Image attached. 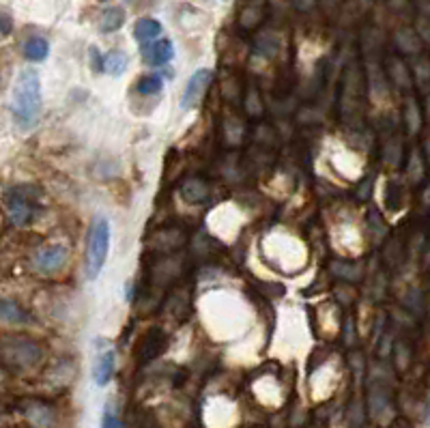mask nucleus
<instances>
[{"label":"nucleus","mask_w":430,"mask_h":428,"mask_svg":"<svg viewBox=\"0 0 430 428\" xmlns=\"http://www.w3.org/2000/svg\"><path fill=\"white\" fill-rule=\"evenodd\" d=\"M101 428H121V420L108 407L104 409V416H101Z\"/></svg>","instance_id":"4468645a"},{"label":"nucleus","mask_w":430,"mask_h":428,"mask_svg":"<svg viewBox=\"0 0 430 428\" xmlns=\"http://www.w3.org/2000/svg\"><path fill=\"white\" fill-rule=\"evenodd\" d=\"M110 219L101 213H97L91 219L88 228V239H86V261H84V272L88 280H97L101 269L106 265L108 252H110Z\"/></svg>","instance_id":"f03ea898"},{"label":"nucleus","mask_w":430,"mask_h":428,"mask_svg":"<svg viewBox=\"0 0 430 428\" xmlns=\"http://www.w3.org/2000/svg\"><path fill=\"white\" fill-rule=\"evenodd\" d=\"M67 257H69V252H67V248L62 246V243L45 246V248H41L37 252V257H35V269H37L39 274H43V276H52V274L60 272V269L65 267Z\"/></svg>","instance_id":"20e7f679"},{"label":"nucleus","mask_w":430,"mask_h":428,"mask_svg":"<svg viewBox=\"0 0 430 428\" xmlns=\"http://www.w3.org/2000/svg\"><path fill=\"white\" fill-rule=\"evenodd\" d=\"M7 213L15 226H28L41 215V192L33 185H18L5 194Z\"/></svg>","instance_id":"7ed1b4c3"},{"label":"nucleus","mask_w":430,"mask_h":428,"mask_svg":"<svg viewBox=\"0 0 430 428\" xmlns=\"http://www.w3.org/2000/svg\"><path fill=\"white\" fill-rule=\"evenodd\" d=\"M329 3H336V0H329Z\"/></svg>","instance_id":"f3484780"},{"label":"nucleus","mask_w":430,"mask_h":428,"mask_svg":"<svg viewBox=\"0 0 430 428\" xmlns=\"http://www.w3.org/2000/svg\"><path fill=\"white\" fill-rule=\"evenodd\" d=\"M125 24V11L121 7H110L101 13L99 18V30L101 33H117Z\"/></svg>","instance_id":"9d476101"},{"label":"nucleus","mask_w":430,"mask_h":428,"mask_svg":"<svg viewBox=\"0 0 430 428\" xmlns=\"http://www.w3.org/2000/svg\"><path fill=\"white\" fill-rule=\"evenodd\" d=\"M211 80H213V71L211 69H198V71H194V75L187 80V86H185V91L181 95V108L183 110L196 108L198 102L202 99L204 91L209 88Z\"/></svg>","instance_id":"39448f33"},{"label":"nucleus","mask_w":430,"mask_h":428,"mask_svg":"<svg viewBox=\"0 0 430 428\" xmlns=\"http://www.w3.org/2000/svg\"><path fill=\"white\" fill-rule=\"evenodd\" d=\"M11 30H13L11 18H9V15H0V41H3L5 37H9Z\"/></svg>","instance_id":"dca6fc26"},{"label":"nucleus","mask_w":430,"mask_h":428,"mask_svg":"<svg viewBox=\"0 0 430 428\" xmlns=\"http://www.w3.org/2000/svg\"><path fill=\"white\" fill-rule=\"evenodd\" d=\"M159 35H162V24H159L157 20H153V18H142L134 28V37L140 43H151Z\"/></svg>","instance_id":"1a4fd4ad"},{"label":"nucleus","mask_w":430,"mask_h":428,"mask_svg":"<svg viewBox=\"0 0 430 428\" xmlns=\"http://www.w3.org/2000/svg\"><path fill=\"white\" fill-rule=\"evenodd\" d=\"M142 54H145L147 65L159 67V65H166V62H170L174 58V45H172L170 39H155L145 47V50H142Z\"/></svg>","instance_id":"423d86ee"},{"label":"nucleus","mask_w":430,"mask_h":428,"mask_svg":"<svg viewBox=\"0 0 430 428\" xmlns=\"http://www.w3.org/2000/svg\"><path fill=\"white\" fill-rule=\"evenodd\" d=\"M162 88H164V80H162V75H157V73L142 75L136 84V91L140 95H157Z\"/></svg>","instance_id":"ddd939ff"},{"label":"nucleus","mask_w":430,"mask_h":428,"mask_svg":"<svg viewBox=\"0 0 430 428\" xmlns=\"http://www.w3.org/2000/svg\"><path fill=\"white\" fill-rule=\"evenodd\" d=\"M91 65H93V71L95 73H99L104 69V58H101L97 47H91Z\"/></svg>","instance_id":"2eb2a0df"},{"label":"nucleus","mask_w":430,"mask_h":428,"mask_svg":"<svg viewBox=\"0 0 430 428\" xmlns=\"http://www.w3.org/2000/svg\"><path fill=\"white\" fill-rule=\"evenodd\" d=\"M47 54H50V45H47V41L43 37H30L26 43H24V56L28 60L33 62H41L47 58Z\"/></svg>","instance_id":"9b49d317"},{"label":"nucleus","mask_w":430,"mask_h":428,"mask_svg":"<svg viewBox=\"0 0 430 428\" xmlns=\"http://www.w3.org/2000/svg\"><path fill=\"white\" fill-rule=\"evenodd\" d=\"M0 321L3 323H11V325H22L28 323L30 316L28 312L13 299H0Z\"/></svg>","instance_id":"6e6552de"},{"label":"nucleus","mask_w":430,"mask_h":428,"mask_svg":"<svg viewBox=\"0 0 430 428\" xmlns=\"http://www.w3.org/2000/svg\"><path fill=\"white\" fill-rule=\"evenodd\" d=\"M127 65H130V58H127V54L121 52V50H112V52H110L104 58V69L110 75H121V73H125Z\"/></svg>","instance_id":"f8f14e48"},{"label":"nucleus","mask_w":430,"mask_h":428,"mask_svg":"<svg viewBox=\"0 0 430 428\" xmlns=\"http://www.w3.org/2000/svg\"><path fill=\"white\" fill-rule=\"evenodd\" d=\"M99 3H106V0H99Z\"/></svg>","instance_id":"a211bd4d"},{"label":"nucleus","mask_w":430,"mask_h":428,"mask_svg":"<svg viewBox=\"0 0 430 428\" xmlns=\"http://www.w3.org/2000/svg\"><path fill=\"white\" fill-rule=\"evenodd\" d=\"M43 95L41 80L35 69H22L11 88V115L22 128H33L41 117Z\"/></svg>","instance_id":"f257e3e1"},{"label":"nucleus","mask_w":430,"mask_h":428,"mask_svg":"<svg viewBox=\"0 0 430 428\" xmlns=\"http://www.w3.org/2000/svg\"><path fill=\"white\" fill-rule=\"evenodd\" d=\"M115 377V351H106L104 355H99L95 359V366H93V379L95 383L99 388L108 385L112 381Z\"/></svg>","instance_id":"0eeeda50"}]
</instances>
